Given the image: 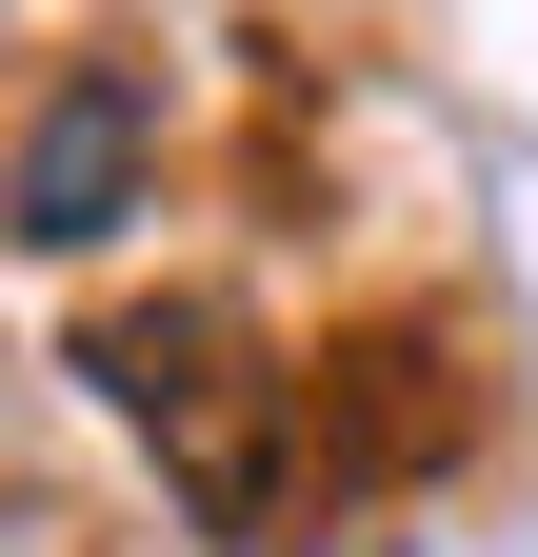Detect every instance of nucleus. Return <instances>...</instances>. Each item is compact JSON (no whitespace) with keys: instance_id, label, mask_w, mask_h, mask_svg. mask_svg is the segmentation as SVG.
<instances>
[{"instance_id":"obj_2","label":"nucleus","mask_w":538,"mask_h":557,"mask_svg":"<svg viewBox=\"0 0 538 557\" xmlns=\"http://www.w3.org/2000/svg\"><path fill=\"white\" fill-rule=\"evenodd\" d=\"M140 160H160V81L140 60H81V81L21 120V160H0V220L40 259H81L100 220H140Z\"/></svg>"},{"instance_id":"obj_1","label":"nucleus","mask_w":538,"mask_h":557,"mask_svg":"<svg viewBox=\"0 0 538 557\" xmlns=\"http://www.w3.org/2000/svg\"><path fill=\"white\" fill-rule=\"evenodd\" d=\"M100 379H120V418L180 458V498L220 518V537L280 498V379H259V319L160 299V319H120V338H100Z\"/></svg>"}]
</instances>
